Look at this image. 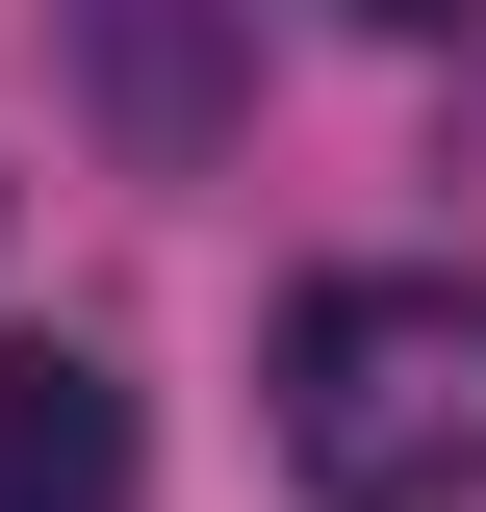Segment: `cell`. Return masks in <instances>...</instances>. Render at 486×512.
Segmentation results:
<instances>
[{"label":"cell","instance_id":"1","mask_svg":"<svg viewBox=\"0 0 486 512\" xmlns=\"http://www.w3.org/2000/svg\"><path fill=\"white\" fill-rule=\"evenodd\" d=\"M256 410H282V487L307 512H461L486 487V282H435V256L307 282Z\"/></svg>","mask_w":486,"mask_h":512},{"label":"cell","instance_id":"2","mask_svg":"<svg viewBox=\"0 0 486 512\" xmlns=\"http://www.w3.org/2000/svg\"><path fill=\"white\" fill-rule=\"evenodd\" d=\"M128 487H154L128 384L77 359V333H0V512H128Z\"/></svg>","mask_w":486,"mask_h":512},{"label":"cell","instance_id":"3","mask_svg":"<svg viewBox=\"0 0 486 512\" xmlns=\"http://www.w3.org/2000/svg\"><path fill=\"white\" fill-rule=\"evenodd\" d=\"M359 26H461V0H359Z\"/></svg>","mask_w":486,"mask_h":512}]
</instances>
